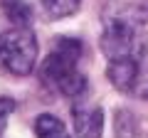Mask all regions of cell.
<instances>
[{
	"instance_id": "1",
	"label": "cell",
	"mask_w": 148,
	"mask_h": 138,
	"mask_svg": "<svg viewBox=\"0 0 148 138\" xmlns=\"http://www.w3.org/2000/svg\"><path fill=\"white\" fill-rule=\"evenodd\" d=\"M82 42L72 37H62L54 49L40 64V79L52 94L79 99L86 91V77L79 72Z\"/></svg>"
},
{
	"instance_id": "9",
	"label": "cell",
	"mask_w": 148,
	"mask_h": 138,
	"mask_svg": "<svg viewBox=\"0 0 148 138\" xmlns=\"http://www.w3.org/2000/svg\"><path fill=\"white\" fill-rule=\"evenodd\" d=\"M116 138H138V123L128 111H116Z\"/></svg>"
},
{
	"instance_id": "7",
	"label": "cell",
	"mask_w": 148,
	"mask_h": 138,
	"mask_svg": "<svg viewBox=\"0 0 148 138\" xmlns=\"http://www.w3.org/2000/svg\"><path fill=\"white\" fill-rule=\"evenodd\" d=\"M3 12L5 17H10L17 27H27L32 22V8L27 5L25 0H3Z\"/></svg>"
},
{
	"instance_id": "6",
	"label": "cell",
	"mask_w": 148,
	"mask_h": 138,
	"mask_svg": "<svg viewBox=\"0 0 148 138\" xmlns=\"http://www.w3.org/2000/svg\"><path fill=\"white\" fill-rule=\"evenodd\" d=\"M35 133L37 138H72L67 126L52 113H40L35 118Z\"/></svg>"
},
{
	"instance_id": "2",
	"label": "cell",
	"mask_w": 148,
	"mask_h": 138,
	"mask_svg": "<svg viewBox=\"0 0 148 138\" xmlns=\"http://www.w3.org/2000/svg\"><path fill=\"white\" fill-rule=\"evenodd\" d=\"M37 64V37L27 27L0 32V67L12 77H27Z\"/></svg>"
},
{
	"instance_id": "5",
	"label": "cell",
	"mask_w": 148,
	"mask_h": 138,
	"mask_svg": "<svg viewBox=\"0 0 148 138\" xmlns=\"http://www.w3.org/2000/svg\"><path fill=\"white\" fill-rule=\"evenodd\" d=\"M72 118H74L77 138H101V131H104V111L99 106L74 104Z\"/></svg>"
},
{
	"instance_id": "10",
	"label": "cell",
	"mask_w": 148,
	"mask_h": 138,
	"mask_svg": "<svg viewBox=\"0 0 148 138\" xmlns=\"http://www.w3.org/2000/svg\"><path fill=\"white\" fill-rule=\"evenodd\" d=\"M15 101L10 99V96H0V136H3V131H5V123L8 118H10V113L15 111Z\"/></svg>"
},
{
	"instance_id": "8",
	"label": "cell",
	"mask_w": 148,
	"mask_h": 138,
	"mask_svg": "<svg viewBox=\"0 0 148 138\" xmlns=\"http://www.w3.org/2000/svg\"><path fill=\"white\" fill-rule=\"evenodd\" d=\"M49 17H69L79 10L82 0H40Z\"/></svg>"
},
{
	"instance_id": "4",
	"label": "cell",
	"mask_w": 148,
	"mask_h": 138,
	"mask_svg": "<svg viewBox=\"0 0 148 138\" xmlns=\"http://www.w3.org/2000/svg\"><path fill=\"white\" fill-rule=\"evenodd\" d=\"M109 81L116 86L119 91L123 94H131L138 84V74H141V59H131V57H123V59H109Z\"/></svg>"
},
{
	"instance_id": "3",
	"label": "cell",
	"mask_w": 148,
	"mask_h": 138,
	"mask_svg": "<svg viewBox=\"0 0 148 138\" xmlns=\"http://www.w3.org/2000/svg\"><path fill=\"white\" fill-rule=\"evenodd\" d=\"M101 52L109 59H141L146 52V37L141 27L128 17H114L106 22L104 35H101Z\"/></svg>"
}]
</instances>
